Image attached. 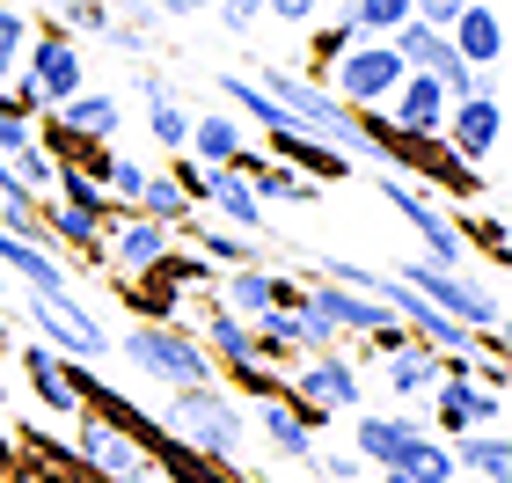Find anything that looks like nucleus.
<instances>
[{
	"label": "nucleus",
	"mask_w": 512,
	"mask_h": 483,
	"mask_svg": "<svg viewBox=\"0 0 512 483\" xmlns=\"http://www.w3.org/2000/svg\"><path fill=\"white\" fill-rule=\"evenodd\" d=\"M264 96L293 118V132H308V140H322V147H337V154H366V132H359V110L352 103H337L330 88H322L315 74H293V66H256L249 74Z\"/></svg>",
	"instance_id": "f257e3e1"
},
{
	"label": "nucleus",
	"mask_w": 512,
	"mask_h": 483,
	"mask_svg": "<svg viewBox=\"0 0 512 483\" xmlns=\"http://www.w3.org/2000/svg\"><path fill=\"white\" fill-rule=\"evenodd\" d=\"M169 432L191 454H205V462H220V469H235L242 462V447H249V410L227 396L220 381H198V388H176V403H169Z\"/></svg>",
	"instance_id": "f03ea898"
},
{
	"label": "nucleus",
	"mask_w": 512,
	"mask_h": 483,
	"mask_svg": "<svg viewBox=\"0 0 512 483\" xmlns=\"http://www.w3.org/2000/svg\"><path fill=\"white\" fill-rule=\"evenodd\" d=\"M110 352H125L147 381H169V388H198V381H220V359L205 352L191 330H169V322H132L125 337H110Z\"/></svg>",
	"instance_id": "7ed1b4c3"
},
{
	"label": "nucleus",
	"mask_w": 512,
	"mask_h": 483,
	"mask_svg": "<svg viewBox=\"0 0 512 483\" xmlns=\"http://www.w3.org/2000/svg\"><path fill=\"white\" fill-rule=\"evenodd\" d=\"M322 74H330L322 88H330L337 103L374 110V103H388L395 88H403V74H410V66H403V52H395L388 37H352V44H344V52H337L330 66H322Z\"/></svg>",
	"instance_id": "20e7f679"
},
{
	"label": "nucleus",
	"mask_w": 512,
	"mask_h": 483,
	"mask_svg": "<svg viewBox=\"0 0 512 483\" xmlns=\"http://www.w3.org/2000/svg\"><path fill=\"white\" fill-rule=\"evenodd\" d=\"M410 293H425V301L439 308V315H454V322H469V330H505V301L498 293H483L476 279H461V271H447V264H432V257H410L403 271H395Z\"/></svg>",
	"instance_id": "39448f33"
},
{
	"label": "nucleus",
	"mask_w": 512,
	"mask_h": 483,
	"mask_svg": "<svg viewBox=\"0 0 512 483\" xmlns=\"http://www.w3.org/2000/svg\"><path fill=\"white\" fill-rule=\"evenodd\" d=\"M30 330L52 344V352L81 359V366H96V359L110 352V330L88 315L81 293H30Z\"/></svg>",
	"instance_id": "423d86ee"
},
{
	"label": "nucleus",
	"mask_w": 512,
	"mask_h": 483,
	"mask_svg": "<svg viewBox=\"0 0 512 483\" xmlns=\"http://www.w3.org/2000/svg\"><path fill=\"white\" fill-rule=\"evenodd\" d=\"M22 81L37 88V103L52 110L66 103L74 88L88 81V52H81V37H66V30H30V44H22V66H15Z\"/></svg>",
	"instance_id": "0eeeda50"
},
{
	"label": "nucleus",
	"mask_w": 512,
	"mask_h": 483,
	"mask_svg": "<svg viewBox=\"0 0 512 483\" xmlns=\"http://www.w3.org/2000/svg\"><path fill=\"white\" fill-rule=\"evenodd\" d=\"M74 462L88 469V476H103V483H147V447L132 440L125 425H110L103 410H88V418L74 425Z\"/></svg>",
	"instance_id": "6e6552de"
},
{
	"label": "nucleus",
	"mask_w": 512,
	"mask_h": 483,
	"mask_svg": "<svg viewBox=\"0 0 512 483\" xmlns=\"http://www.w3.org/2000/svg\"><path fill=\"white\" fill-rule=\"evenodd\" d=\"M381 198L403 213L417 235H425V257L432 264H447V271H461V257H469V242H461V227H454V213H439V198H425L417 183L403 176V169H388L381 176Z\"/></svg>",
	"instance_id": "1a4fd4ad"
},
{
	"label": "nucleus",
	"mask_w": 512,
	"mask_h": 483,
	"mask_svg": "<svg viewBox=\"0 0 512 483\" xmlns=\"http://www.w3.org/2000/svg\"><path fill=\"white\" fill-rule=\"evenodd\" d=\"M176 249V227H161V220H147V213H132L125 205V220L110 213L103 220V264L118 271V279H139L147 264H161Z\"/></svg>",
	"instance_id": "9d476101"
},
{
	"label": "nucleus",
	"mask_w": 512,
	"mask_h": 483,
	"mask_svg": "<svg viewBox=\"0 0 512 483\" xmlns=\"http://www.w3.org/2000/svg\"><path fill=\"white\" fill-rule=\"evenodd\" d=\"M447 147L469 161V169H483L498 147H505V96H461V103H447Z\"/></svg>",
	"instance_id": "9b49d317"
},
{
	"label": "nucleus",
	"mask_w": 512,
	"mask_h": 483,
	"mask_svg": "<svg viewBox=\"0 0 512 483\" xmlns=\"http://www.w3.org/2000/svg\"><path fill=\"white\" fill-rule=\"evenodd\" d=\"M308 425H322V418H337V410H352L359 403V374H352V359L344 352H315V366L293 381V396H286Z\"/></svg>",
	"instance_id": "f8f14e48"
},
{
	"label": "nucleus",
	"mask_w": 512,
	"mask_h": 483,
	"mask_svg": "<svg viewBox=\"0 0 512 483\" xmlns=\"http://www.w3.org/2000/svg\"><path fill=\"white\" fill-rule=\"evenodd\" d=\"M0 271H8L22 293H81L74 271L52 257V242L44 235H15V227H0Z\"/></svg>",
	"instance_id": "ddd939ff"
},
{
	"label": "nucleus",
	"mask_w": 512,
	"mask_h": 483,
	"mask_svg": "<svg viewBox=\"0 0 512 483\" xmlns=\"http://www.w3.org/2000/svg\"><path fill=\"white\" fill-rule=\"evenodd\" d=\"M439 388V425L447 432H483V425H505V388H483V381H469V374H439L432 381Z\"/></svg>",
	"instance_id": "4468645a"
},
{
	"label": "nucleus",
	"mask_w": 512,
	"mask_h": 483,
	"mask_svg": "<svg viewBox=\"0 0 512 483\" xmlns=\"http://www.w3.org/2000/svg\"><path fill=\"white\" fill-rule=\"evenodd\" d=\"M293 308H315L322 322H330V330L344 337V330H359V337H381L388 330V308L374 301V293H352V286H300V301Z\"/></svg>",
	"instance_id": "2eb2a0df"
},
{
	"label": "nucleus",
	"mask_w": 512,
	"mask_h": 483,
	"mask_svg": "<svg viewBox=\"0 0 512 483\" xmlns=\"http://www.w3.org/2000/svg\"><path fill=\"white\" fill-rule=\"evenodd\" d=\"M388 125L403 132V140H439V125H447V88L432 74H403V88L388 96Z\"/></svg>",
	"instance_id": "dca6fc26"
},
{
	"label": "nucleus",
	"mask_w": 512,
	"mask_h": 483,
	"mask_svg": "<svg viewBox=\"0 0 512 483\" xmlns=\"http://www.w3.org/2000/svg\"><path fill=\"white\" fill-rule=\"evenodd\" d=\"M22 381H30V396L52 410V418H81V396H74V366H66L44 337L22 344Z\"/></svg>",
	"instance_id": "f3484780"
},
{
	"label": "nucleus",
	"mask_w": 512,
	"mask_h": 483,
	"mask_svg": "<svg viewBox=\"0 0 512 483\" xmlns=\"http://www.w3.org/2000/svg\"><path fill=\"white\" fill-rule=\"evenodd\" d=\"M52 118H59L66 140H81V147H110V140H118V96H110V88L81 81L66 103H52Z\"/></svg>",
	"instance_id": "a211bd4d"
},
{
	"label": "nucleus",
	"mask_w": 512,
	"mask_h": 483,
	"mask_svg": "<svg viewBox=\"0 0 512 483\" xmlns=\"http://www.w3.org/2000/svg\"><path fill=\"white\" fill-rule=\"evenodd\" d=\"M447 44L469 66H505V15H498V0H469V8L447 22Z\"/></svg>",
	"instance_id": "6ab92c4d"
},
{
	"label": "nucleus",
	"mask_w": 512,
	"mask_h": 483,
	"mask_svg": "<svg viewBox=\"0 0 512 483\" xmlns=\"http://www.w3.org/2000/svg\"><path fill=\"white\" fill-rule=\"evenodd\" d=\"M417 440H425V425H417V418H359L352 425V454L366 469H403Z\"/></svg>",
	"instance_id": "aec40b11"
},
{
	"label": "nucleus",
	"mask_w": 512,
	"mask_h": 483,
	"mask_svg": "<svg viewBox=\"0 0 512 483\" xmlns=\"http://www.w3.org/2000/svg\"><path fill=\"white\" fill-rule=\"evenodd\" d=\"M293 301H300V279H286V271H264V264H235V279L220 286V308H235V315L293 308Z\"/></svg>",
	"instance_id": "412c9836"
},
{
	"label": "nucleus",
	"mask_w": 512,
	"mask_h": 483,
	"mask_svg": "<svg viewBox=\"0 0 512 483\" xmlns=\"http://www.w3.org/2000/svg\"><path fill=\"white\" fill-rule=\"evenodd\" d=\"M235 169L249 176L256 205H308L315 198V176H293L278 154H235Z\"/></svg>",
	"instance_id": "4be33fe9"
},
{
	"label": "nucleus",
	"mask_w": 512,
	"mask_h": 483,
	"mask_svg": "<svg viewBox=\"0 0 512 483\" xmlns=\"http://www.w3.org/2000/svg\"><path fill=\"white\" fill-rule=\"evenodd\" d=\"M198 344L227 366V374H235V366H256V359H264V352H256V337H249V322H242L235 308H220V301L198 315Z\"/></svg>",
	"instance_id": "5701e85b"
},
{
	"label": "nucleus",
	"mask_w": 512,
	"mask_h": 483,
	"mask_svg": "<svg viewBox=\"0 0 512 483\" xmlns=\"http://www.w3.org/2000/svg\"><path fill=\"white\" fill-rule=\"evenodd\" d=\"M264 154H278V161H300V169H308L315 183H344V176H352V154H337V147H322V140H308V132H264Z\"/></svg>",
	"instance_id": "b1692460"
},
{
	"label": "nucleus",
	"mask_w": 512,
	"mask_h": 483,
	"mask_svg": "<svg viewBox=\"0 0 512 483\" xmlns=\"http://www.w3.org/2000/svg\"><path fill=\"white\" fill-rule=\"evenodd\" d=\"M256 432H264L278 454H293V462H308V454H315V425L300 418L286 396H256Z\"/></svg>",
	"instance_id": "393cba45"
},
{
	"label": "nucleus",
	"mask_w": 512,
	"mask_h": 483,
	"mask_svg": "<svg viewBox=\"0 0 512 483\" xmlns=\"http://www.w3.org/2000/svg\"><path fill=\"white\" fill-rule=\"evenodd\" d=\"M454 469H469L476 483H512V440H505V425L461 432V447H454Z\"/></svg>",
	"instance_id": "a878e982"
},
{
	"label": "nucleus",
	"mask_w": 512,
	"mask_h": 483,
	"mask_svg": "<svg viewBox=\"0 0 512 483\" xmlns=\"http://www.w3.org/2000/svg\"><path fill=\"white\" fill-rule=\"evenodd\" d=\"M388 359V388H395V396H425V388L439 381V374H447V352H432V344H395V352H381Z\"/></svg>",
	"instance_id": "bb28decb"
},
{
	"label": "nucleus",
	"mask_w": 512,
	"mask_h": 483,
	"mask_svg": "<svg viewBox=\"0 0 512 483\" xmlns=\"http://www.w3.org/2000/svg\"><path fill=\"white\" fill-rule=\"evenodd\" d=\"M183 147H191L205 169H227V161L242 154V125L227 118V110H205V118H191V140H183Z\"/></svg>",
	"instance_id": "cd10ccee"
},
{
	"label": "nucleus",
	"mask_w": 512,
	"mask_h": 483,
	"mask_svg": "<svg viewBox=\"0 0 512 483\" xmlns=\"http://www.w3.org/2000/svg\"><path fill=\"white\" fill-rule=\"evenodd\" d=\"M139 88H147V132L161 147H183L191 140V110H183L169 88H161V74H147V66H139Z\"/></svg>",
	"instance_id": "c85d7f7f"
},
{
	"label": "nucleus",
	"mask_w": 512,
	"mask_h": 483,
	"mask_svg": "<svg viewBox=\"0 0 512 483\" xmlns=\"http://www.w3.org/2000/svg\"><path fill=\"white\" fill-rule=\"evenodd\" d=\"M132 213H147V220H161V227H183L198 205L183 198V183H176L169 169H147V183H139V198H132Z\"/></svg>",
	"instance_id": "c756f323"
},
{
	"label": "nucleus",
	"mask_w": 512,
	"mask_h": 483,
	"mask_svg": "<svg viewBox=\"0 0 512 483\" xmlns=\"http://www.w3.org/2000/svg\"><path fill=\"white\" fill-rule=\"evenodd\" d=\"M52 183H59V205H74V213H88V220H110V213H118V205H110V191L81 169V161H59Z\"/></svg>",
	"instance_id": "7c9ffc66"
},
{
	"label": "nucleus",
	"mask_w": 512,
	"mask_h": 483,
	"mask_svg": "<svg viewBox=\"0 0 512 483\" xmlns=\"http://www.w3.org/2000/svg\"><path fill=\"white\" fill-rule=\"evenodd\" d=\"M242 322H249L256 352H271V359H293V352H308V344H300V315H293V308H256V315H242Z\"/></svg>",
	"instance_id": "2f4dec72"
},
{
	"label": "nucleus",
	"mask_w": 512,
	"mask_h": 483,
	"mask_svg": "<svg viewBox=\"0 0 512 483\" xmlns=\"http://www.w3.org/2000/svg\"><path fill=\"white\" fill-rule=\"evenodd\" d=\"M352 22L359 37H395L410 22V0H352Z\"/></svg>",
	"instance_id": "473e14b6"
},
{
	"label": "nucleus",
	"mask_w": 512,
	"mask_h": 483,
	"mask_svg": "<svg viewBox=\"0 0 512 483\" xmlns=\"http://www.w3.org/2000/svg\"><path fill=\"white\" fill-rule=\"evenodd\" d=\"M403 469H410L417 483H454V476H461V469H454V447H439L432 432H425V440L410 447V462H403Z\"/></svg>",
	"instance_id": "72a5a7b5"
},
{
	"label": "nucleus",
	"mask_w": 512,
	"mask_h": 483,
	"mask_svg": "<svg viewBox=\"0 0 512 483\" xmlns=\"http://www.w3.org/2000/svg\"><path fill=\"white\" fill-rule=\"evenodd\" d=\"M191 242H198L205 264H256V242L249 235H205V227H191Z\"/></svg>",
	"instance_id": "f704fd0d"
},
{
	"label": "nucleus",
	"mask_w": 512,
	"mask_h": 483,
	"mask_svg": "<svg viewBox=\"0 0 512 483\" xmlns=\"http://www.w3.org/2000/svg\"><path fill=\"white\" fill-rule=\"evenodd\" d=\"M59 30L66 37H103L110 30V8H103V0H59Z\"/></svg>",
	"instance_id": "c9c22d12"
},
{
	"label": "nucleus",
	"mask_w": 512,
	"mask_h": 483,
	"mask_svg": "<svg viewBox=\"0 0 512 483\" xmlns=\"http://www.w3.org/2000/svg\"><path fill=\"white\" fill-rule=\"evenodd\" d=\"M22 44H30V15H22V8H0V81H15Z\"/></svg>",
	"instance_id": "e433bc0d"
},
{
	"label": "nucleus",
	"mask_w": 512,
	"mask_h": 483,
	"mask_svg": "<svg viewBox=\"0 0 512 483\" xmlns=\"http://www.w3.org/2000/svg\"><path fill=\"white\" fill-rule=\"evenodd\" d=\"M352 37H359L352 8H344L337 22H322V30H315V44H308V52H315V59H308V66H315V81H322V66H330V59H337V52H344V44H352Z\"/></svg>",
	"instance_id": "4c0bfd02"
},
{
	"label": "nucleus",
	"mask_w": 512,
	"mask_h": 483,
	"mask_svg": "<svg viewBox=\"0 0 512 483\" xmlns=\"http://www.w3.org/2000/svg\"><path fill=\"white\" fill-rule=\"evenodd\" d=\"M37 140V125H30V110H15L8 96H0V154H22Z\"/></svg>",
	"instance_id": "58836bf2"
},
{
	"label": "nucleus",
	"mask_w": 512,
	"mask_h": 483,
	"mask_svg": "<svg viewBox=\"0 0 512 483\" xmlns=\"http://www.w3.org/2000/svg\"><path fill=\"white\" fill-rule=\"evenodd\" d=\"M454 227H461V242H476L483 257L505 264V220H454Z\"/></svg>",
	"instance_id": "ea45409f"
},
{
	"label": "nucleus",
	"mask_w": 512,
	"mask_h": 483,
	"mask_svg": "<svg viewBox=\"0 0 512 483\" xmlns=\"http://www.w3.org/2000/svg\"><path fill=\"white\" fill-rule=\"evenodd\" d=\"M8 161H15V176H22V183H30V191H44V183H52V169H59V161H52V154H44L37 140H30V147H22V154H8Z\"/></svg>",
	"instance_id": "a19ab883"
},
{
	"label": "nucleus",
	"mask_w": 512,
	"mask_h": 483,
	"mask_svg": "<svg viewBox=\"0 0 512 483\" xmlns=\"http://www.w3.org/2000/svg\"><path fill=\"white\" fill-rule=\"evenodd\" d=\"M308 462H315L322 476H330V483H359V476H366V462H359V454H322V447H315Z\"/></svg>",
	"instance_id": "79ce46f5"
},
{
	"label": "nucleus",
	"mask_w": 512,
	"mask_h": 483,
	"mask_svg": "<svg viewBox=\"0 0 512 483\" xmlns=\"http://www.w3.org/2000/svg\"><path fill=\"white\" fill-rule=\"evenodd\" d=\"M264 15H278V22H315L322 15V0H256Z\"/></svg>",
	"instance_id": "37998d69"
},
{
	"label": "nucleus",
	"mask_w": 512,
	"mask_h": 483,
	"mask_svg": "<svg viewBox=\"0 0 512 483\" xmlns=\"http://www.w3.org/2000/svg\"><path fill=\"white\" fill-rule=\"evenodd\" d=\"M256 15H264V8H256V0H220V22H227V30H249Z\"/></svg>",
	"instance_id": "c03bdc74"
},
{
	"label": "nucleus",
	"mask_w": 512,
	"mask_h": 483,
	"mask_svg": "<svg viewBox=\"0 0 512 483\" xmlns=\"http://www.w3.org/2000/svg\"><path fill=\"white\" fill-rule=\"evenodd\" d=\"M154 8H161V15H205L213 0H154Z\"/></svg>",
	"instance_id": "a18cd8bd"
},
{
	"label": "nucleus",
	"mask_w": 512,
	"mask_h": 483,
	"mask_svg": "<svg viewBox=\"0 0 512 483\" xmlns=\"http://www.w3.org/2000/svg\"><path fill=\"white\" fill-rule=\"evenodd\" d=\"M381 483H417V476L410 469H381Z\"/></svg>",
	"instance_id": "49530a36"
},
{
	"label": "nucleus",
	"mask_w": 512,
	"mask_h": 483,
	"mask_svg": "<svg viewBox=\"0 0 512 483\" xmlns=\"http://www.w3.org/2000/svg\"><path fill=\"white\" fill-rule=\"evenodd\" d=\"M0 8H15V0H0Z\"/></svg>",
	"instance_id": "de8ad7c7"
},
{
	"label": "nucleus",
	"mask_w": 512,
	"mask_h": 483,
	"mask_svg": "<svg viewBox=\"0 0 512 483\" xmlns=\"http://www.w3.org/2000/svg\"><path fill=\"white\" fill-rule=\"evenodd\" d=\"M213 8H220V0H213Z\"/></svg>",
	"instance_id": "09e8293b"
}]
</instances>
